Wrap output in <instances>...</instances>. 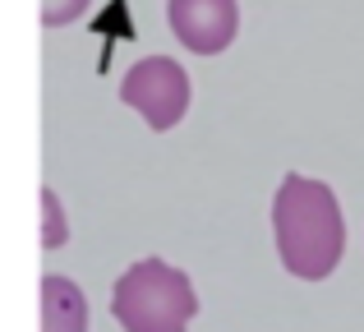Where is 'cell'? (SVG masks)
<instances>
[{"mask_svg": "<svg viewBox=\"0 0 364 332\" xmlns=\"http://www.w3.org/2000/svg\"><path fill=\"white\" fill-rule=\"evenodd\" d=\"M83 9H88V0H42V23H46V28L74 23Z\"/></svg>", "mask_w": 364, "mask_h": 332, "instance_id": "8992f818", "label": "cell"}, {"mask_svg": "<svg viewBox=\"0 0 364 332\" xmlns=\"http://www.w3.org/2000/svg\"><path fill=\"white\" fill-rule=\"evenodd\" d=\"M171 33L194 55H217L235 42L240 9L235 0H171Z\"/></svg>", "mask_w": 364, "mask_h": 332, "instance_id": "277c9868", "label": "cell"}, {"mask_svg": "<svg viewBox=\"0 0 364 332\" xmlns=\"http://www.w3.org/2000/svg\"><path fill=\"white\" fill-rule=\"evenodd\" d=\"M42 332H88V300L70 277H42Z\"/></svg>", "mask_w": 364, "mask_h": 332, "instance_id": "5b68a950", "label": "cell"}, {"mask_svg": "<svg viewBox=\"0 0 364 332\" xmlns=\"http://www.w3.org/2000/svg\"><path fill=\"white\" fill-rule=\"evenodd\" d=\"M124 107H134L152 129H176L189 111V74L171 55H148L139 60L120 83Z\"/></svg>", "mask_w": 364, "mask_h": 332, "instance_id": "3957f363", "label": "cell"}, {"mask_svg": "<svg viewBox=\"0 0 364 332\" xmlns=\"http://www.w3.org/2000/svg\"><path fill=\"white\" fill-rule=\"evenodd\" d=\"M42 203H46V245H60L65 240V222H60V198L51 189H42Z\"/></svg>", "mask_w": 364, "mask_h": 332, "instance_id": "52a82bcc", "label": "cell"}, {"mask_svg": "<svg viewBox=\"0 0 364 332\" xmlns=\"http://www.w3.org/2000/svg\"><path fill=\"white\" fill-rule=\"evenodd\" d=\"M272 231L286 272L304 282H323L346 254V222H341L337 194L309 176L282 180L272 198Z\"/></svg>", "mask_w": 364, "mask_h": 332, "instance_id": "6da1fadb", "label": "cell"}, {"mask_svg": "<svg viewBox=\"0 0 364 332\" xmlns=\"http://www.w3.org/2000/svg\"><path fill=\"white\" fill-rule=\"evenodd\" d=\"M111 314L124 332H185L198 314V296L166 259H139L111 291Z\"/></svg>", "mask_w": 364, "mask_h": 332, "instance_id": "7a4b0ae2", "label": "cell"}]
</instances>
